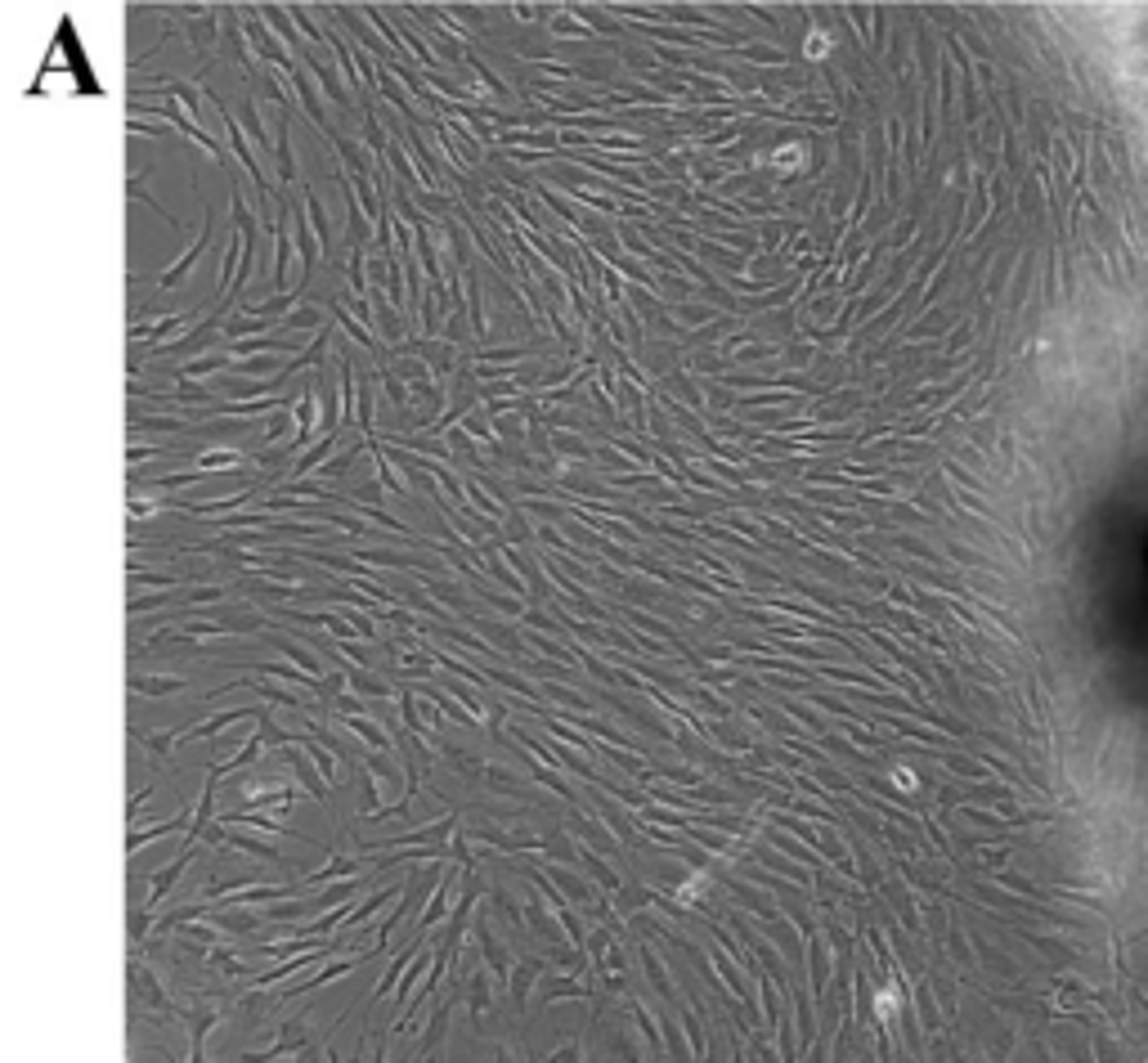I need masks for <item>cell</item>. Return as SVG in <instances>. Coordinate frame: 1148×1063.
I'll return each instance as SVG.
<instances>
[{"mask_svg":"<svg viewBox=\"0 0 1148 1063\" xmlns=\"http://www.w3.org/2000/svg\"><path fill=\"white\" fill-rule=\"evenodd\" d=\"M538 687H543V696H548L552 704H561L565 718H570V713H592V701H587V696H579L574 687H565V682H557V678H543Z\"/></svg>","mask_w":1148,"mask_h":1063,"instance_id":"36","label":"cell"},{"mask_svg":"<svg viewBox=\"0 0 1148 1063\" xmlns=\"http://www.w3.org/2000/svg\"><path fill=\"white\" fill-rule=\"evenodd\" d=\"M337 723L346 727V731H354V736L364 740V750L391 754V727H386V723L368 718V713H337Z\"/></svg>","mask_w":1148,"mask_h":1063,"instance_id":"14","label":"cell"},{"mask_svg":"<svg viewBox=\"0 0 1148 1063\" xmlns=\"http://www.w3.org/2000/svg\"><path fill=\"white\" fill-rule=\"evenodd\" d=\"M189 821H194V812H180V817H167V821H157V826H148V830H131L126 835V853H140L144 843H157L162 835H175V830H189Z\"/></svg>","mask_w":1148,"mask_h":1063,"instance_id":"34","label":"cell"},{"mask_svg":"<svg viewBox=\"0 0 1148 1063\" xmlns=\"http://www.w3.org/2000/svg\"><path fill=\"white\" fill-rule=\"evenodd\" d=\"M211 225H216V207L202 216V225H197V238L184 247V256L175 260V265H170L162 279H157V287H162V292H175V287H184L189 279H194V270L202 265V256H207V247H211Z\"/></svg>","mask_w":1148,"mask_h":1063,"instance_id":"4","label":"cell"},{"mask_svg":"<svg viewBox=\"0 0 1148 1063\" xmlns=\"http://www.w3.org/2000/svg\"><path fill=\"white\" fill-rule=\"evenodd\" d=\"M462 880H467V866H449V870H444V875H440V889H435V893L427 897V907H422V911H418V920H413V929H418V934H430V929H440V924L449 920V916H454V907H457L454 897H457V889H462Z\"/></svg>","mask_w":1148,"mask_h":1063,"instance_id":"3","label":"cell"},{"mask_svg":"<svg viewBox=\"0 0 1148 1063\" xmlns=\"http://www.w3.org/2000/svg\"><path fill=\"white\" fill-rule=\"evenodd\" d=\"M224 848H229V853H251V857H261V862H278V848L274 843H265V839H256L251 826L248 830L243 826L229 830V835H224Z\"/></svg>","mask_w":1148,"mask_h":1063,"instance_id":"35","label":"cell"},{"mask_svg":"<svg viewBox=\"0 0 1148 1063\" xmlns=\"http://www.w3.org/2000/svg\"><path fill=\"white\" fill-rule=\"evenodd\" d=\"M391 373H395V377H404L408 386H413V382H422V377H435V373L427 368V359H422V355H395V359H391Z\"/></svg>","mask_w":1148,"mask_h":1063,"instance_id":"53","label":"cell"},{"mask_svg":"<svg viewBox=\"0 0 1148 1063\" xmlns=\"http://www.w3.org/2000/svg\"><path fill=\"white\" fill-rule=\"evenodd\" d=\"M444 758L457 767V772H471V777H481L484 772V758L476 750H457V745H444Z\"/></svg>","mask_w":1148,"mask_h":1063,"instance_id":"56","label":"cell"},{"mask_svg":"<svg viewBox=\"0 0 1148 1063\" xmlns=\"http://www.w3.org/2000/svg\"><path fill=\"white\" fill-rule=\"evenodd\" d=\"M194 467L197 471H234V467H243V454L238 449H202V454H194Z\"/></svg>","mask_w":1148,"mask_h":1063,"instance_id":"49","label":"cell"},{"mask_svg":"<svg viewBox=\"0 0 1148 1063\" xmlns=\"http://www.w3.org/2000/svg\"><path fill=\"white\" fill-rule=\"evenodd\" d=\"M265 642H270V647H274L278 655H283V660L300 664V669H305V674H314V678H327V674H324V660H319V655H314V651L305 647V642H300V637H287V633H270V637H265Z\"/></svg>","mask_w":1148,"mask_h":1063,"instance_id":"17","label":"cell"},{"mask_svg":"<svg viewBox=\"0 0 1148 1063\" xmlns=\"http://www.w3.org/2000/svg\"><path fill=\"white\" fill-rule=\"evenodd\" d=\"M207 965H211V970H221V973H229V978L248 970V965H243V960H238L234 951H216V946L207 951Z\"/></svg>","mask_w":1148,"mask_h":1063,"instance_id":"58","label":"cell"},{"mask_svg":"<svg viewBox=\"0 0 1148 1063\" xmlns=\"http://www.w3.org/2000/svg\"><path fill=\"white\" fill-rule=\"evenodd\" d=\"M346 678H351L354 696H368V701H395V696H400V687H395V682H381L378 674H368V669H359V664H354V669H346Z\"/></svg>","mask_w":1148,"mask_h":1063,"instance_id":"32","label":"cell"},{"mask_svg":"<svg viewBox=\"0 0 1148 1063\" xmlns=\"http://www.w3.org/2000/svg\"><path fill=\"white\" fill-rule=\"evenodd\" d=\"M368 956H373V951H354V946H351V951H346V956H341V960H332V965H327L324 973H310V978H305V983H297V987H287V992H283V1000H287V997H300V992H314V987H327V983H337V978H346V973H351V970H359V965H364Z\"/></svg>","mask_w":1148,"mask_h":1063,"instance_id":"13","label":"cell"},{"mask_svg":"<svg viewBox=\"0 0 1148 1063\" xmlns=\"http://www.w3.org/2000/svg\"><path fill=\"white\" fill-rule=\"evenodd\" d=\"M484 674H489L494 687L511 691V696H521V701H530V704H538V696H543V687H530L521 674H508V669H484Z\"/></svg>","mask_w":1148,"mask_h":1063,"instance_id":"46","label":"cell"},{"mask_svg":"<svg viewBox=\"0 0 1148 1063\" xmlns=\"http://www.w3.org/2000/svg\"><path fill=\"white\" fill-rule=\"evenodd\" d=\"M157 606H167V593H153V597H131V601H126V610H131V620H135V615H148V610H157Z\"/></svg>","mask_w":1148,"mask_h":1063,"instance_id":"62","label":"cell"},{"mask_svg":"<svg viewBox=\"0 0 1148 1063\" xmlns=\"http://www.w3.org/2000/svg\"><path fill=\"white\" fill-rule=\"evenodd\" d=\"M471 943H481V956H484V965L494 970V978L498 983H508L511 978V970H516V960H511V951H508V943H498V934H494V924H489V916H481L476 920V929H471Z\"/></svg>","mask_w":1148,"mask_h":1063,"instance_id":"6","label":"cell"},{"mask_svg":"<svg viewBox=\"0 0 1148 1063\" xmlns=\"http://www.w3.org/2000/svg\"><path fill=\"white\" fill-rule=\"evenodd\" d=\"M131 983H135V992H140V997H144V1005H148V1010H153V1014H162V1019H170L167 992H162V983H157V978H153V970H148V965H144V970H140V965H135V970H131Z\"/></svg>","mask_w":1148,"mask_h":1063,"instance_id":"33","label":"cell"},{"mask_svg":"<svg viewBox=\"0 0 1148 1063\" xmlns=\"http://www.w3.org/2000/svg\"><path fill=\"white\" fill-rule=\"evenodd\" d=\"M274 153H278V180H283V189H292V184L300 180L297 153H292V104L278 108V121H274Z\"/></svg>","mask_w":1148,"mask_h":1063,"instance_id":"9","label":"cell"},{"mask_svg":"<svg viewBox=\"0 0 1148 1063\" xmlns=\"http://www.w3.org/2000/svg\"><path fill=\"white\" fill-rule=\"evenodd\" d=\"M579 1054H584V1046L574 1041V1046H561V1050H552V1059H579Z\"/></svg>","mask_w":1148,"mask_h":1063,"instance_id":"64","label":"cell"},{"mask_svg":"<svg viewBox=\"0 0 1148 1063\" xmlns=\"http://www.w3.org/2000/svg\"><path fill=\"white\" fill-rule=\"evenodd\" d=\"M548 37H557V40H587V37H592V27H587L584 18L570 10V5H561V10H557V18L548 23Z\"/></svg>","mask_w":1148,"mask_h":1063,"instance_id":"40","label":"cell"},{"mask_svg":"<svg viewBox=\"0 0 1148 1063\" xmlns=\"http://www.w3.org/2000/svg\"><path fill=\"white\" fill-rule=\"evenodd\" d=\"M197 328V314H162V319H144V324H131V341L140 346L144 341V359H153L162 346H170V337L180 341Z\"/></svg>","mask_w":1148,"mask_h":1063,"instance_id":"2","label":"cell"},{"mask_svg":"<svg viewBox=\"0 0 1148 1063\" xmlns=\"http://www.w3.org/2000/svg\"><path fill=\"white\" fill-rule=\"evenodd\" d=\"M548 444H552V454L557 458H579V463H592V467H597V444H587L584 436H574V431L552 427Z\"/></svg>","mask_w":1148,"mask_h":1063,"instance_id":"25","label":"cell"},{"mask_svg":"<svg viewBox=\"0 0 1148 1063\" xmlns=\"http://www.w3.org/2000/svg\"><path fill=\"white\" fill-rule=\"evenodd\" d=\"M354 561H364V566H391V571H413V574H427L430 571V566H422L418 557L395 552V547H364V552H354Z\"/></svg>","mask_w":1148,"mask_h":1063,"instance_id":"27","label":"cell"},{"mask_svg":"<svg viewBox=\"0 0 1148 1063\" xmlns=\"http://www.w3.org/2000/svg\"><path fill=\"white\" fill-rule=\"evenodd\" d=\"M705 395H709V417H718L722 409H731V404H736V395H731L727 386H718V382H714V386H705Z\"/></svg>","mask_w":1148,"mask_h":1063,"instance_id":"60","label":"cell"},{"mask_svg":"<svg viewBox=\"0 0 1148 1063\" xmlns=\"http://www.w3.org/2000/svg\"><path fill=\"white\" fill-rule=\"evenodd\" d=\"M543 965H548V960H538V956L516 960V970H511V978H508V983H511V1000H516V1005H525V1000H530V987H535V978L543 973Z\"/></svg>","mask_w":1148,"mask_h":1063,"instance_id":"39","label":"cell"},{"mask_svg":"<svg viewBox=\"0 0 1148 1063\" xmlns=\"http://www.w3.org/2000/svg\"><path fill=\"white\" fill-rule=\"evenodd\" d=\"M368 862H359V857H332L324 870H314V875H305L300 880V889H327V884L337 880H351V875H364Z\"/></svg>","mask_w":1148,"mask_h":1063,"instance_id":"23","label":"cell"},{"mask_svg":"<svg viewBox=\"0 0 1148 1063\" xmlns=\"http://www.w3.org/2000/svg\"><path fill=\"white\" fill-rule=\"evenodd\" d=\"M229 687H251V691H256V696H265V701H270V704H287V709H292V713H305V701H297V696H292V691H287V687H274V682H270V678H261V674L238 678V682H229Z\"/></svg>","mask_w":1148,"mask_h":1063,"instance_id":"29","label":"cell"},{"mask_svg":"<svg viewBox=\"0 0 1148 1063\" xmlns=\"http://www.w3.org/2000/svg\"><path fill=\"white\" fill-rule=\"evenodd\" d=\"M292 86H297V99H300V108L310 113V121H314L319 130H324L327 140H332L337 130L327 126V118H324V94H319V77H314L310 67L300 64V67H297V77H292Z\"/></svg>","mask_w":1148,"mask_h":1063,"instance_id":"12","label":"cell"},{"mask_svg":"<svg viewBox=\"0 0 1148 1063\" xmlns=\"http://www.w3.org/2000/svg\"><path fill=\"white\" fill-rule=\"evenodd\" d=\"M776 704H781V709L790 713V718H795V723H803V727H808V731H812V736H817V740H822L825 731H830V727H825L822 718H817V713H812V709H808V704H803V701H790V696H776Z\"/></svg>","mask_w":1148,"mask_h":1063,"instance_id":"51","label":"cell"},{"mask_svg":"<svg viewBox=\"0 0 1148 1063\" xmlns=\"http://www.w3.org/2000/svg\"><path fill=\"white\" fill-rule=\"evenodd\" d=\"M467 624H471V628H476V633L484 637V642H498V647L508 651L511 660H525V642H521V637H516V633H511V628H503V624H494V620H481V615H471Z\"/></svg>","mask_w":1148,"mask_h":1063,"instance_id":"30","label":"cell"},{"mask_svg":"<svg viewBox=\"0 0 1148 1063\" xmlns=\"http://www.w3.org/2000/svg\"><path fill=\"white\" fill-rule=\"evenodd\" d=\"M278 328H283V332H319V328H327L324 306H297Z\"/></svg>","mask_w":1148,"mask_h":1063,"instance_id":"45","label":"cell"},{"mask_svg":"<svg viewBox=\"0 0 1148 1063\" xmlns=\"http://www.w3.org/2000/svg\"><path fill=\"white\" fill-rule=\"evenodd\" d=\"M638 965L646 970V983H651L655 997H660V1000H673V1005H678V983L668 978L665 960H660V951L651 946V938H638Z\"/></svg>","mask_w":1148,"mask_h":1063,"instance_id":"8","label":"cell"},{"mask_svg":"<svg viewBox=\"0 0 1148 1063\" xmlns=\"http://www.w3.org/2000/svg\"><path fill=\"white\" fill-rule=\"evenodd\" d=\"M300 207H305V221H310V229H314V234H319V243H324V260H327V252H332V225H327L324 198L314 194V189H305V198H300Z\"/></svg>","mask_w":1148,"mask_h":1063,"instance_id":"38","label":"cell"},{"mask_svg":"<svg viewBox=\"0 0 1148 1063\" xmlns=\"http://www.w3.org/2000/svg\"><path fill=\"white\" fill-rule=\"evenodd\" d=\"M283 368H287L283 355H243V359H234V368H229V373L251 377V382H274Z\"/></svg>","mask_w":1148,"mask_h":1063,"instance_id":"26","label":"cell"},{"mask_svg":"<svg viewBox=\"0 0 1148 1063\" xmlns=\"http://www.w3.org/2000/svg\"><path fill=\"white\" fill-rule=\"evenodd\" d=\"M655 897H660V889H646V884H624V889L611 897V907H614V916H619V920H633L638 911L655 907Z\"/></svg>","mask_w":1148,"mask_h":1063,"instance_id":"24","label":"cell"},{"mask_svg":"<svg viewBox=\"0 0 1148 1063\" xmlns=\"http://www.w3.org/2000/svg\"><path fill=\"white\" fill-rule=\"evenodd\" d=\"M265 750H270V745H265V736H261V731H251V736L243 740V745H238L234 754H229V758H221V763H211V772H216V777H229V772H238V767L256 763V758H261Z\"/></svg>","mask_w":1148,"mask_h":1063,"instance_id":"31","label":"cell"},{"mask_svg":"<svg viewBox=\"0 0 1148 1063\" xmlns=\"http://www.w3.org/2000/svg\"><path fill=\"white\" fill-rule=\"evenodd\" d=\"M238 121H243V130H248V135H251L256 144H261V148H274V140H270V130H265V121H261V113H256V104H243Z\"/></svg>","mask_w":1148,"mask_h":1063,"instance_id":"55","label":"cell"},{"mask_svg":"<svg viewBox=\"0 0 1148 1063\" xmlns=\"http://www.w3.org/2000/svg\"><path fill=\"white\" fill-rule=\"evenodd\" d=\"M427 973H430V946H422L418 956L408 960L404 978L395 983V1000H400V1005H408V1000H413V992H418V983H422V978H427Z\"/></svg>","mask_w":1148,"mask_h":1063,"instance_id":"37","label":"cell"},{"mask_svg":"<svg viewBox=\"0 0 1148 1063\" xmlns=\"http://www.w3.org/2000/svg\"><path fill=\"white\" fill-rule=\"evenodd\" d=\"M489 978H494V970L484 965V970H471L467 978V992H471V1019H481L489 1005H494V987H489Z\"/></svg>","mask_w":1148,"mask_h":1063,"instance_id":"42","label":"cell"},{"mask_svg":"<svg viewBox=\"0 0 1148 1063\" xmlns=\"http://www.w3.org/2000/svg\"><path fill=\"white\" fill-rule=\"evenodd\" d=\"M207 476V471H197V467H189V471H175V476H162V480H153V490H189V485H197V480Z\"/></svg>","mask_w":1148,"mask_h":1063,"instance_id":"59","label":"cell"},{"mask_svg":"<svg viewBox=\"0 0 1148 1063\" xmlns=\"http://www.w3.org/2000/svg\"><path fill=\"white\" fill-rule=\"evenodd\" d=\"M148 799H153V785H144V790H140V794H131V808H126V817H131V821H135V817H140V808H144V804H148Z\"/></svg>","mask_w":1148,"mask_h":1063,"instance_id":"63","label":"cell"},{"mask_svg":"<svg viewBox=\"0 0 1148 1063\" xmlns=\"http://www.w3.org/2000/svg\"><path fill=\"white\" fill-rule=\"evenodd\" d=\"M221 1023V1010H194V1023H189V1059H202V1041H207V1032Z\"/></svg>","mask_w":1148,"mask_h":1063,"instance_id":"48","label":"cell"},{"mask_svg":"<svg viewBox=\"0 0 1148 1063\" xmlns=\"http://www.w3.org/2000/svg\"><path fill=\"white\" fill-rule=\"evenodd\" d=\"M839 727H844V736H848L852 745H866V750H879V736H871V731H866V727H857V723H852V718H844V723H839Z\"/></svg>","mask_w":1148,"mask_h":1063,"instance_id":"61","label":"cell"},{"mask_svg":"<svg viewBox=\"0 0 1148 1063\" xmlns=\"http://www.w3.org/2000/svg\"><path fill=\"white\" fill-rule=\"evenodd\" d=\"M597 1000V992L592 987H584L579 983V973H565V978H552L548 987H543V997L538 1000Z\"/></svg>","mask_w":1148,"mask_h":1063,"instance_id":"43","label":"cell"},{"mask_svg":"<svg viewBox=\"0 0 1148 1063\" xmlns=\"http://www.w3.org/2000/svg\"><path fill=\"white\" fill-rule=\"evenodd\" d=\"M758 835H763V839H768L771 848H781V853H790V857H795V862H803V866H812V870L822 866V857H817V848H812V843H803V839H798V835H795V839H790V830H785V826H776V821H771V826H768V821H763V830H758Z\"/></svg>","mask_w":1148,"mask_h":1063,"instance_id":"16","label":"cell"},{"mask_svg":"<svg viewBox=\"0 0 1148 1063\" xmlns=\"http://www.w3.org/2000/svg\"><path fill=\"white\" fill-rule=\"evenodd\" d=\"M731 59H744V64H754V67H776V72L790 67V50H781V45H763V40H749V45H741V50H731Z\"/></svg>","mask_w":1148,"mask_h":1063,"instance_id":"28","label":"cell"},{"mask_svg":"<svg viewBox=\"0 0 1148 1063\" xmlns=\"http://www.w3.org/2000/svg\"><path fill=\"white\" fill-rule=\"evenodd\" d=\"M194 857H197V848H180V853H175V862H167V866L157 870L153 880H148V902H144V911H157L170 893H175V884H180L184 870L194 866Z\"/></svg>","mask_w":1148,"mask_h":1063,"instance_id":"7","label":"cell"},{"mask_svg":"<svg viewBox=\"0 0 1148 1063\" xmlns=\"http://www.w3.org/2000/svg\"><path fill=\"white\" fill-rule=\"evenodd\" d=\"M175 745H180V731H153V736H144V750L153 754L157 763H162V758H167Z\"/></svg>","mask_w":1148,"mask_h":1063,"instance_id":"57","label":"cell"},{"mask_svg":"<svg viewBox=\"0 0 1148 1063\" xmlns=\"http://www.w3.org/2000/svg\"><path fill=\"white\" fill-rule=\"evenodd\" d=\"M261 13H265V23L274 27V37L283 40L287 50H292V54H297V59H300V54H305V45H310V40L300 37V27H297V18H292V10H283V5H261Z\"/></svg>","mask_w":1148,"mask_h":1063,"instance_id":"18","label":"cell"},{"mask_svg":"<svg viewBox=\"0 0 1148 1063\" xmlns=\"http://www.w3.org/2000/svg\"><path fill=\"white\" fill-rule=\"evenodd\" d=\"M131 691L135 696H175V691H184V678L180 674H144V678H131Z\"/></svg>","mask_w":1148,"mask_h":1063,"instance_id":"41","label":"cell"},{"mask_svg":"<svg viewBox=\"0 0 1148 1063\" xmlns=\"http://www.w3.org/2000/svg\"><path fill=\"white\" fill-rule=\"evenodd\" d=\"M812 18H817V23L803 32V64H808V67H825V64H830V54H835V37H830V27H825V10H822V5H812Z\"/></svg>","mask_w":1148,"mask_h":1063,"instance_id":"10","label":"cell"},{"mask_svg":"<svg viewBox=\"0 0 1148 1063\" xmlns=\"http://www.w3.org/2000/svg\"><path fill=\"white\" fill-rule=\"evenodd\" d=\"M481 781H484V785H489V790H494V794H508V799H516V804H530V799H535V790H530V785H525V781L516 777L511 767L484 763Z\"/></svg>","mask_w":1148,"mask_h":1063,"instance_id":"19","label":"cell"},{"mask_svg":"<svg viewBox=\"0 0 1148 1063\" xmlns=\"http://www.w3.org/2000/svg\"><path fill=\"white\" fill-rule=\"evenodd\" d=\"M287 427H297V404H278L274 413L265 417L261 440H265V444H283V440H287Z\"/></svg>","mask_w":1148,"mask_h":1063,"instance_id":"44","label":"cell"},{"mask_svg":"<svg viewBox=\"0 0 1148 1063\" xmlns=\"http://www.w3.org/2000/svg\"><path fill=\"white\" fill-rule=\"evenodd\" d=\"M565 830H570L574 839L579 843H587V848H597V853H619L624 848V839L614 835L606 821L597 817V812H587V808H579L574 804L570 808V817H565Z\"/></svg>","mask_w":1148,"mask_h":1063,"instance_id":"5","label":"cell"},{"mask_svg":"<svg viewBox=\"0 0 1148 1063\" xmlns=\"http://www.w3.org/2000/svg\"><path fill=\"white\" fill-rule=\"evenodd\" d=\"M126 194H131L135 202H144V207H148V211H157V216H162V221H167L170 229H180V221H175V216H170V211H162V202H157V198L148 194V189H144V180H140V171H135L131 180H126Z\"/></svg>","mask_w":1148,"mask_h":1063,"instance_id":"54","label":"cell"},{"mask_svg":"<svg viewBox=\"0 0 1148 1063\" xmlns=\"http://www.w3.org/2000/svg\"><path fill=\"white\" fill-rule=\"evenodd\" d=\"M332 444H337V431H327V436H319V440H314L310 449L300 454V463H292V467H287L283 485H292V480H305V476H310V471H319V467H324L327 458H332Z\"/></svg>","mask_w":1148,"mask_h":1063,"instance_id":"20","label":"cell"},{"mask_svg":"<svg viewBox=\"0 0 1148 1063\" xmlns=\"http://www.w3.org/2000/svg\"><path fill=\"white\" fill-rule=\"evenodd\" d=\"M449 1019H454V1005L444 1000L440 1010H435V1019H430V1023L422 1027V1054H435V1050H440L444 1032H449Z\"/></svg>","mask_w":1148,"mask_h":1063,"instance_id":"50","label":"cell"},{"mask_svg":"<svg viewBox=\"0 0 1148 1063\" xmlns=\"http://www.w3.org/2000/svg\"><path fill=\"white\" fill-rule=\"evenodd\" d=\"M238 10H243V32H248V40H251V50H256V59L274 67L278 77H287V81L297 77V67H300V64H297V54H292V50L283 45V40L274 37V27L265 23L261 5H238Z\"/></svg>","mask_w":1148,"mask_h":1063,"instance_id":"1","label":"cell"},{"mask_svg":"<svg viewBox=\"0 0 1148 1063\" xmlns=\"http://www.w3.org/2000/svg\"><path fill=\"white\" fill-rule=\"evenodd\" d=\"M234 359H238L234 351H207V355H197V359L180 363V368H170V373L184 377V382H197V377H216V373H224V368H234Z\"/></svg>","mask_w":1148,"mask_h":1063,"instance_id":"22","label":"cell"},{"mask_svg":"<svg viewBox=\"0 0 1148 1063\" xmlns=\"http://www.w3.org/2000/svg\"><path fill=\"white\" fill-rule=\"evenodd\" d=\"M624 1010H628V1019L638 1023L641 1041H646V1054H651V1059H665V1054H668V1046H665V1027H660V1019H655V1014L646 1010L641 1000H628Z\"/></svg>","mask_w":1148,"mask_h":1063,"instance_id":"15","label":"cell"},{"mask_svg":"<svg viewBox=\"0 0 1148 1063\" xmlns=\"http://www.w3.org/2000/svg\"><path fill=\"white\" fill-rule=\"evenodd\" d=\"M535 781H538V785H548V790L557 794V799H565V804H570V808L579 804V799H574V785H565L561 767H548V763L538 767V758H535Z\"/></svg>","mask_w":1148,"mask_h":1063,"instance_id":"52","label":"cell"},{"mask_svg":"<svg viewBox=\"0 0 1148 1063\" xmlns=\"http://www.w3.org/2000/svg\"><path fill=\"white\" fill-rule=\"evenodd\" d=\"M248 718H261V709H251V704H234V709L216 713V718H202V723H194L189 731H180V745H189V740H211V736H221V731H229L234 723H248Z\"/></svg>","mask_w":1148,"mask_h":1063,"instance_id":"11","label":"cell"},{"mask_svg":"<svg viewBox=\"0 0 1148 1063\" xmlns=\"http://www.w3.org/2000/svg\"><path fill=\"white\" fill-rule=\"evenodd\" d=\"M579 866H584L587 875H592V880L601 884V893H611V897H614L619 889H624V875H619V870H614L611 862H601V853H597V848H587V843H579Z\"/></svg>","mask_w":1148,"mask_h":1063,"instance_id":"21","label":"cell"},{"mask_svg":"<svg viewBox=\"0 0 1148 1063\" xmlns=\"http://www.w3.org/2000/svg\"><path fill=\"white\" fill-rule=\"evenodd\" d=\"M682 1027H687V1046H691V1059H705V1054H714V1046H709L705 1037V1023H700V1014L687 1005V1010H678Z\"/></svg>","mask_w":1148,"mask_h":1063,"instance_id":"47","label":"cell"}]
</instances>
